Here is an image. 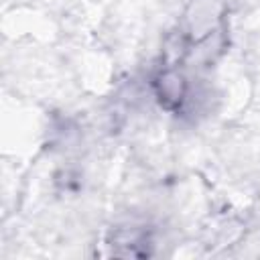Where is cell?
Here are the masks:
<instances>
[{
  "label": "cell",
  "instance_id": "6da1fadb",
  "mask_svg": "<svg viewBox=\"0 0 260 260\" xmlns=\"http://www.w3.org/2000/svg\"><path fill=\"white\" fill-rule=\"evenodd\" d=\"M108 248L114 256L122 258H144L150 256L152 236L142 223H122L112 228L108 234Z\"/></svg>",
  "mask_w": 260,
  "mask_h": 260
},
{
  "label": "cell",
  "instance_id": "7a4b0ae2",
  "mask_svg": "<svg viewBox=\"0 0 260 260\" xmlns=\"http://www.w3.org/2000/svg\"><path fill=\"white\" fill-rule=\"evenodd\" d=\"M152 93L158 106L167 112H181L189 100V83L177 67L162 65L152 77Z\"/></svg>",
  "mask_w": 260,
  "mask_h": 260
},
{
  "label": "cell",
  "instance_id": "3957f363",
  "mask_svg": "<svg viewBox=\"0 0 260 260\" xmlns=\"http://www.w3.org/2000/svg\"><path fill=\"white\" fill-rule=\"evenodd\" d=\"M215 0H195L193 8H191V16H189V26L191 30H199L203 35L211 32L213 26V18L217 14V10L213 8Z\"/></svg>",
  "mask_w": 260,
  "mask_h": 260
},
{
  "label": "cell",
  "instance_id": "277c9868",
  "mask_svg": "<svg viewBox=\"0 0 260 260\" xmlns=\"http://www.w3.org/2000/svg\"><path fill=\"white\" fill-rule=\"evenodd\" d=\"M55 183H57V187H59L61 191L71 193V191H77V189H79L81 177H79L75 171H71V169H63V171H59V173L55 175Z\"/></svg>",
  "mask_w": 260,
  "mask_h": 260
}]
</instances>
